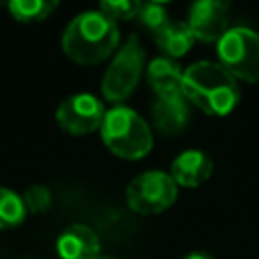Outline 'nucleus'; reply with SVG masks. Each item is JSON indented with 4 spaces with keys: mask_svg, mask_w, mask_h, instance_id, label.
Here are the masks:
<instances>
[{
    "mask_svg": "<svg viewBox=\"0 0 259 259\" xmlns=\"http://www.w3.org/2000/svg\"><path fill=\"white\" fill-rule=\"evenodd\" d=\"M182 95L208 115H227L239 101V85L221 63L198 61L182 75Z\"/></svg>",
    "mask_w": 259,
    "mask_h": 259,
    "instance_id": "f257e3e1",
    "label": "nucleus"
},
{
    "mask_svg": "<svg viewBox=\"0 0 259 259\" xmlns=\"http://www.w3.org/2000/svg\"><path fill=\"white\" fill-rule=\"evenodd\" d=\"M119 32L115 20L101 10H87L77 14L63 32V51L79 65H93L103 61L117 47Z\"/></svg>",
    "mask_w": 259,
    "mask_h": 259,
    "instance_id": "f03ea898",
    "label": "nucleus"
},
{
    "mask_svg": "<svg viewBox=\"0 0 259 259\" xmlns=\"http://www.w3.org/2000/svg\"><path fill=\"white\" fill-rule=\"evenodd\" d=\"M99 130L107 150L119 158L138 160L152 148V132L146 119L125 105H117L105 111Z\"/></svg>",
    "mask_w": 259,
    "mask_h": 259,
    "instance_id": "7ed1b4c3",
    "label": "nucleus"
},
{
    "mask_svg": "<svg viewBox=\"0 0 259 259\" xmlns=\"http://www.w3.org/2000/svg\"><path fill=\"white\" fill-rule=\"evenodd\" d=\"M221 65L235 77L259 83V32L247 26H233L219 38Z\"/></svg>",
    "mask_w": 259,
    "mask_h": 259,
    "instance_id": "20e7f679",
    "label": "nucleus"
},
{
    "mask_svg": "<svg viewBox=\"0 0 259 259\" xmlns=\"http://www.w3.org/2000/svg\"><path fill=\"white\" fill-rule=\"evenodd\" d=\"M144 71V49L140 38L134 34L125 40V45L115 53L111 65L107 67L101 83L103 97L107 101L119 103L136 89Z\"/></svg>",
    "mask_w": 259,
    "mask_h": 259,
    "instance_id": "39448f33",
    "label": "nucleus"
},
{
    "mask_svg": "<svg viewBox=\"0 0 259 259\" xmlns=\"http://www.w3.org/2000/svg\"><path fill=\"white\" fill-rule=\"evenodd\" d=\"M176 182L162 170L138 174L125 188L127 206L140 214H156L166 210L176 200Z\"/></svg>",
    "mask_w": 259,
    "mask_h": 259,
    "instance_id": "423d86ee",
    "label": "nucleus"
},
{
    "mask_svg": "<svg viewBox=\"0 0 259 259\" xmlns=\"http://www.w3.org/2000/svg\"><path fill=\"white\" fill-rule=\"evenodd\" d=\"M105 117L103 103L91 93H73L65 97L57 107L59 125L75 136L91 134L101 127Z\"/></svg>",
    "mask_w": 259,
    "mask_h": 259,
    "instance_id": "0eeeda50",
    "label": "nucleus"
},
{
    "mask_svg": "<svg viewBox=\"0 0 259 259\" xmlns=\"http://www.w3.org/2000/svg\"><path fill=\"white\" fill-rule=\"evenodd\" d=\"M227 10L229 4L223 0H198L188 10V28L194 38L212 42L227 32Z\"/></svg>",
    "mask_w": 259,
    "mask_h": 259,
    "instance_id": "6e6552de",
    "label": "nucleus"
},
{
    "mask_svg": "<svg viewBox=\"0 0 259 259\" xmlns=\"http://www.w3.org/2000/svg\"><path fill=\"white\" fill-rule=\"evenodd\" d=\"M57 253L61 259H97L99 237L87 225H69L57 239Z\"/></svg>",
    "mask_w": 259,
    "mask_h": 259,
    "instance_id": "1a4fd4ad",
    "label": "nucleus"
},
{
    "mask_svg": "<svg viewBox=\"0 0 259 259\" xmlns=\"http://www.w3.org/2000/svg\"><path fill=\"white\" fill-rule=\"evenodd\" d=\"M212 172V160L200 150H186L172 162L170 176L180 186H198L208 180Z\"/></svg>",
    "mask_w": 259,
    "mask_h": 259,
    "instance_id": "9d476101",
    "label": "nucleus"
},
{
    "mask_svg": "<svg viewBox=\"0 0 259 259\" xmlns=\"http://www.w3.org/2000/svg\"><path fill=\"white\" fill-rule=\"evenodd\" d=\"M152 115H154V123L156 127L166 134V136H174L178 132H182V127L188 121V103L186 97L180 95H168V97H158L152 105Z\"/></svg>",
    "mask_w": 259,
    "mask_h": 259,
    "instance_id": "9b49d317",
    "label": "nucleus"
},
{
    "mask_svg": "<svg viewBox=\"0 0 259 259\" xmlns=\"http://www.w3.org/2000/svg\"><path fill=\"white\" fill-rule=\"evenodd\" d=\"M182 75H184V71L180 69V65L168 57L154 59L146 71L148 83L156 91L158 97L180 95L182 93Z\"/></svg>",
    "mask_w": 259,
    "mask_h": 259,
    "instance_id": "f8f14e48",
    "label": "nucleus"
},
{
    "mask_svg": "<svg viewBox=\"0 0 259 259\" xmlns=\"http://www.w3.org/2000/svg\"><path fill=\"white\" fill-rule=\"evenodd\" d=\"M156 45L168 55V59L172 57H182L184 53H188V49L194 42V34L188 28L186 22H176V20H168L164 26H160L154 32Z\"/></svg>",
    "mask_w": 259,
    "mask_h": 259,
    "instance_id": "ddd939ff",
    "label": "nucleus"
},
{
    "mask_svg": "<svg viewBox=\"0 0 259 259\" xmlns=\"http://www.w3.org/2000/svg\"><path fill=\"white\" fill-rule=\"evenodd\" d=\"M10 14L20 22H38L53 14L59 6L55 0H10L8 4Z\"/></svg>",
    "mask_w": 259,
    "mask_h": 259,
    "instance_id": "4468645a",
    "label": "nucleus"
},
{
    "mask_svg": "<svg viewBox=\"0 0 259 259\" xmlns=\"http://www.w3.org/2000/svg\"><path fill=\"white\" fill-rule=\"evenodd\" d=\"M26 206L20 194L10 188L0 186V229H12L20 225L26 217Z\"/></svg>",
    "mask_w": 259,
    "mask_h": 259,
    "instance_id": "2eb2a0df",
    "label": "nucleus"
},
{
    "mask_svg": "<svg viewBox=\"0 0 259 259\" xmlns=\"http://www.w3.org/2000/svg\"><path fill=\"white\" fill-rule=\"evenodd\" d=\"M138 18L144 26H148L152 32H156L160 26L168 22V12L162 2H140Z\"/></svg>",
    "mask_w": 259,
    "mask_h": 259,
    "instance_id": "dca6fc26",
    "label": "nucleus"
},
{
    "mask_svg": "<svg viewBox=\"0 0 259 259\" xmlns=\"http://www.w3.org/2000/svg\"><path fill=\"white\" fill-rule=\"evenodd\" d=\"M22 200H24L26 210H30V212H45L51 206V200L53 198H51V190L47 186L34 184V186H28L26 188Z\"/></svg>",
    "mask_w": 259,
    "mask_h": 259,
    "instance_id": "f3484780",
    "label": "nucleus"
},
{
    "mask_svg": "<svg viewBox=\"0 0 259 259\" xmlns=\"http://www.w3.org/2000/svg\"><path fill=\"white\" fill-rule=\"evenodd\" d=\"M99 10H101L105 16H109L111 20H115V18L125 20V18H134V16H138L140 2H136V0H113V2H101V4H99Z\"/></svg>",
    "mask_w": 259,
    "mask_h": 259,
    "instance_id": "a211bd4d",
    "label": "nucleus"
},
{
    "mask_svg": "<svg viewBox=\"0 0 259 259\" xmlns=\"http://www.w3.org/2000/svg\"><path fill=\"white\" fill-rule=\"evenodd\" d=\"M182 259H214V257L208 255V253H204V251H194V253H188V255L182 257Z\"/></svg>",
    "mask_w": 259,
    "mask_h": 259,
    "instance_id": "6ab92c4d",
    "label": "nucleus"
},
{
    "mask_svg": "<svg viewBox=\"0 0 259 259\" xmlns=\"http://www.w3.org/2000/svg\"><path fill=\"white\" fill-rule=\"evenodd\" d=\"M97 259H111V257H97Z\"/></svg>",
    "mask_w": 259,
    "mask_h": 259,
    "instance_id": "aec40b11",
    "label": "nucleus"
}]
</instances>
